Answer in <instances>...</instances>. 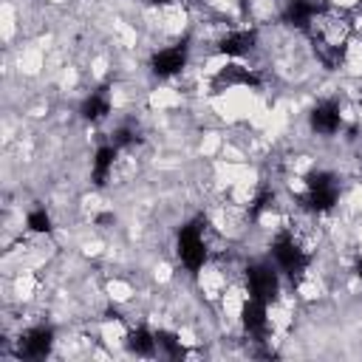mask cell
<instances>
[{
	"label": "cell",
	"instance_id": "1",
	"mask_svg": "<svg viewBox=\"0 0 362 362\" xmlns=\"http://www.w3.org/2000/svg\"><path fill=\"white\" fill-rule=\"evenodd\" d=\"M351 34H354V17L342 8H334V6H320V11L314 14V20L305 28V37L311 40L314 57L328 71L342 65Z\"/></svg>",
	"mask_w": 362,
	"mask_h": 362
},
{
	"label": "cell",
	"instance_id": "2",
	"mask_svg": "<svg viewBox=\"0 0 362 362\" xmlns=\"http://www.w3.org/2000/svg\"><path fill=\"white\" fill-rule=\"evenodd\" d=\"M272 260L274 266L291 277V280H303V274L308 272L311 266V252L288 232V229H280L274 238H272Z\"/></svg>",
	"mask_w": 362,
	"mask_h": 362
},
{
	"label": "cell",
	"instance_id": "3",
	"mask_svg": "<svg viewBox=\"0 0 362 362\" xmlns=\"http://www.w3.org/2000/svg\"><path fill=\"white\" fill-rule=\"evenodd\" d=\"M303 209L314 212V215H322V212H331L337 204H339V184H337V175L328 173V170H314L305 175V189H303Z\"/></svg>",
	"mask_w": 362,
	"mask_h": 362
},
{
	"label": "cell",
	"instance_id": "4",
	"mask_svg": "<svg viewBox=\"0 0 362 362\" xmlns=\"http://www.w3.org/2000/svg\"><path fill=\"white\" fill-rule=\"evenodd\" d=\"M175 252L178 260L189 269V272H201L209 260V243H206V223L204 221H189L178 229L175 238Z\"/></svg>",
	"mask_w": 362,
	"mask_h": 362
},
{
	"label": "cell",
	"instance_id": "5",
	"mask_svg": "<svg viewBox=\"0 0 362 362\" xmlns=\"http://www.w3.org/2000/svg\"><path fill=\"white\" fill-rule=\"evenodd\" d=\"M243 280H246L249 297H255V300L274 303L277 294H280V269L272 266V263H252V266H246Z\"/></svg>",
	"mask_w": 362,
	"mask_h": 362
},
{
	"label": "cell",
	"instance_id": "6",
	"mask_svg": "<svg viewBox=\"0 0 362 362\" xmlns=\"http://www.w3.org/2000/svg\"><path fill=\"white\" fill-rule=\"evenodd\" d=\"M187 54H189V45H187V37L170 48H161L150 57V71L161 79H170L175 74H181V68L187 65Z\"/></svg>",
	"mask_w": 362,
	"mask_h": 362
},
{
	"label": "cell",
	"instance_id": "7",
	"mask_svg": "<svg viewBox=\"0 0 362 362\" xmlns=\"http://www.w3.org/2000/svg\"><path fill=\"white\" fill-rule=\"evenodd\" d=\"M54 348V328L51 325H34L17 339V354L23 359H45Z\"/></svg>",
	"mask_w": 362,
	"mask_h": 362
},
{
	"label": "cell",
	"instance_id": "8",
	"mask_svg": "<svg viewBox=\"0 0 362 362\" xmlns=\"http://www.w3.org/2000/svg\"><path fill=\"white\" fill-rule=\"evenodd\" d=\"M308 124L314 133L320 136H334L339 127H342V113H339V105L334 99H322L311 107L308 113Z\"/></svg>",
	"mask_w": 362,
	"mask_h": 362
},
{
	"label": "cell",
	"instance_id": "9",
	"mask_svg": "<svg viewBox=\"0 0 362 362\" xmlns=\"http://www.w3.org/2000/svg\"><path fill=\"white\" fill-rule=\"evenodd\" d=\"M240 322H243V328H246L249 337H255L257 342L266 339V334H269V303L249 297L240 305Z\"/></svg>",
	"mask_w": 362,
	"mask_h": 362
},
{
	"label": "cell",
	"instance_id": "10",
	"mask_svg": "<svg viewBox=\"0 0 362 362\" xmlns=\"http://www.w3.org/2000/svg\"><path fill=\"white\" fill-rule=\"evenodd\" d=\"M215 90H226V88H260V76L257 71L246 68V65H226L215 74L212 79Z\"/></svg>",
	"mask_w": 362,
	"mask_h": 362
},
{
	"label": "cell",
	"instance_id": "11",
	"mask_svg": "<svg viewBox=\"0 0 362 362\" xmlns=\"http://www.w3.org/2000/svg\"><path fill=\"white\" fill-rule=\"evenodd\" d=\"M257 42V31L255 28H232L218 40V54L223 57H246Z\"/></svg>",
	"mask_w": 362,
	"mask_h": 362
},
{
	"label": "cell",
	"instance_id": "12",
	"mask_svg": "<svg viewBox=\"0 0 362 362\" xmlns=\"http://www.w3.org/2000/svg\"><path fill=\"white\" fill-rule=\"evenodd\" d=\"M116 158H119V147L110 141V144H99L96 153H93V167H90V181L93 187H105L113 175V167H116Z\"/></svg>",
	"mask_w": 362,
	"mask_h": 362
},
{
	"label": "cell",
	"instance_id": "13",
	"mask_svg": "<svg viewBox=\"0 0 362 362\" xmlns=\"http://www.w3.org/2000/svg\"><path fill=\"white\" fill-rule=\"evenodd\" d=\"M320 6L322 3H317V0H288L283 8V23H288L297 31H305L308 23L314 20V14L320 11Z\"/></svg>",
	"mask_w": 362,
	"mask_h": 362
},
{
	"label": "cell",
	"instance_id": "14",
	"mask_svg": "<svg viewBox=\"0 0 362 362\" xmlns=\"http://www.w3.org/2000/svg\"><path fill=\"white\" fill-rule=\"evenodd\" d=\"M79 113H82L85 122H102V119H107V113H110V90L105 85L96 88V90H90V96H85Z\"/></svg>",
	"mask_w": 362,
	"mask_h": 362
},
{
	"label": "cell",
	"instance_id": "15",
	"mask_svg": "<svg viewBox=\"0 0 362 362\" xmlns=\"http://www.w3.org/2000/svg\"><path fill=\"white\" fill-rule=\"evenodd\" d=\"M127 351L136 354V356H153L158 354V342H156V331L139 325V328H130L127 331Z\"/></svg>",
	"mask_w": 362,
	"mask_h": 362
},
{
	"label": "cell",
	"instance_id": "16",
	"mask_svg": "<svg viewBox=\"0 0 362 362\" xmlns=\"http://www.w3.org/2000/svg\"><path fill=\"white\" fill-rule=\"evenodd\" d=\"M156 342H158V354H164L170 359H184L187 356V348L181 345L178 334H173V331H156Z\"/></svg>",
	"mask_w": 362,
	"mask_h": 362
},
{
	"label": "cell",
	"instance_id": "17",
	"mask_svg": "<svg viewBox=\"0 0 362 362\" xmlns=\"http://www.w3.org/2000/svg\"><path fill=\"white\" fill-rule=\"evenodd\" d=\"M25 226H28L31 232H37V235H48V232H51V215L45 212V206L31 209L28 218H25Z\"/></svg>",
	"mask_w": 362,
	"mask_h": 362
},
{
	"label": "cell",
	"instance_id": "18",
	"mask_svg": "<svg viewBox=\"0 0 362 362\" xmlns=\"http://www.w3.org/2000/svg\"><path fill=\"white\" fill-rule=\"evenodd\" d=\"M272 204H274V192H272L269 187H263V189L252 198V204H249V218H252V221L260 218L266 209H272Z\"/></svg>",
	"mask_w": 362,
	"mask_h": 362
},
{
	"label": "cell",
	"instance_id": "19",
	"mask_svg": "<svg viewBox=\"0 0 362 362\" xmlns=\"http://www.w3.org/2000/svg\"><path fill=\"white\" fill-rule=\"evenodd\" d=\"M113 144H116L119 150L139 144V133H136V127H119V130L113 133Z\"/></svg>",
	"mask_w": 362,
	"mask_h": 362
},
{
	"label": "cell",
	"instance_id": "20",
	"mask_svg": "<svg viewBox=\"0 0 362 362\" xmlns=\"http://www.w3.org/2000/svg\"><path fill=\"white\" fill-rule=\"evenodd\" d=\"M113 221H116L113 212H99V215H96V226H110Z\"/></svg>",
	"mask_w": 362,
	"mask_h": 362
},
{
	"label": "cell",
	"instance_id": "21",
	"mask_svg": "<svg viewBox=\"0 0 362 362\" xmlns=\"http://www.w3.org/2000/svg\"><path fill=\"white\" fill-rule=\"evenodd\" d=\"M354 272H356V277L362 280V260H356V266H354Z\"/></svg>",
	"mask_w": 362,
	"mask_h": 362
},
{
	"label": "cell",
	"instance_id": "22",
	"mask_svg": "<svg viewBox=\"0 0 362 362\" xmlns=\"http://www.w3.org/2000/svg\"><path fill=\"white\" fill-rule=\"evenodd\" d=\"M147 3H153V6H167V3H173V0H147Z\"/></svg>",
	"mask_w": 362,
	"mask_h": 362
}]
</instances>
